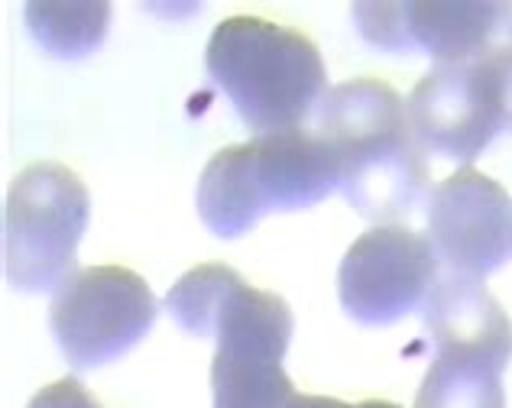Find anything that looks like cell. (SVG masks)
<instances>
[{"label": "cell", "mask_w": 512, "mask_h": 408, "mask_svg": "<svg viewBox=\"0 0 512 408\" xmlns=\"http://www.w3.org/2000/svg\"><path fill=\"white\" fill-rule=\"evenodd\" d=\"M438 276V256L428 237L402 224H376L344 253L338 295L357 324L386 328L422 308Z\"/></svg>", "instance_id": "ba28073f"}, {"label": "cell", "mask_w": 512, "mask_h": 408, "mask_svg": "<svg viewBox=\"0 0 512 408\" xmlns=\"http://www.w3.org/2000/svg\"><path fill=\"white\" fill-rule=\"evenodd\" d=\"M490 59L496 65L503 81V94H506V104H509V133H512V43H496L490 49Z\"/></svg>", "instance_id": "e0dca14e"}, {"label": "cell", "mask_w": 512, "mask_h": 408, "mask_svg": "<svg viewBox=\"0 0 512 408\" xmlns=\"http://www.w3.org/2000/svg\"><path fill=\"white\" fill-rule=\"evenodd\" d=\"M406 36L438 65L474 62L503 33V4H402Z\"/></svg>", "instance_id": "8fae6325"}, {"label": "cell", "mask_w": 512, "mask_h": 408, "mask_svg": "<svg viewBox=\"0 0 512 408\" xmlns=\"http://www.w3.org/2000/svg\"><path fill=\"white\" fill-rule=\"evenodd\" d=\"M88 214V188L69 166H26L4 204V276L13 289L49 292L75 276Z\"/></svg>", "instance_id": "277c9868"}, {"label": "cell", "mask_w": 512, "mask_h": 408, "mask_svg": "<svg viewBox=\"0 0 512 408\" xmlns=\"http://www.w3.org/2000/svg\"><path fill=\"white\" fill-rule=\"evenodd\" d=\"M159 302L140 272L88 266L65 279L49 305V328L75 370L124 357L150 334Z\"/></svg>", "instance_id": "5b68a950"}, {"label": "cell", "mask_w": 512, "mask_h": 408, "mask_svg": "<svg viewBox=\"0 0 512 408\" xmlns=\"http://www.w3.org/2000/svg\"><path fill=\"white\" fill-rule=\"evenodd\" d=\"M205 68L256 136L302 130L315 104L331 94L325 59L312 39L244 13L214 26Z\"/></svg>", "instance_id": "7a4b0ae2"}, {"label": "cell", "mask_w": 512, "mask_h": 408, "mask_svg": "<svg viewBox=\"0 0 512 408\" xmlns=\"http://www.w3.org/2000/svg\"><path fill=\"white\" fill-rule=\"evenodd\" d=\"M318 133L341 166V192L367 221L396 224L428 198V159L399 91L376 78L331 88Z\"/></svg>", "instance_id": "6da1fadb"}, {"label": "cell", "mask_w": 512, "mask_h": 408, "mask_svg": "<svg viewBox=\"0 0 512 408\" xmlns=\"http://www.w3.org/2000/svg\"><path fill=\"white\" fill-rule=\"evenodd\" d=\"M166 311L192 337H214V350L282 360L295 318L286 298L253 289L224 263H201L169 289Z\"/></svg>", "instance_id": "8992f818"}, {"label": "cell", "mask_w": 512, "mask_h": 408, "mask_svg": "<svg viewBox=\"0 0 512 408\" xmlns=\"http://www.w3.org/2000/svg\"><path fill=\"white\" fill-rule=\"evenodd\" d=\"M350 17H354V26L373 49L412 52L402 4H354L350 7Z\"/></svg>", "instance_id": "9a60e30c"}, {"label": "cell", "mask_w": 512, "mask_h": 408, "mask_svg": "<svg viewBox=\"0 0 512 408\" xmlns=\"http://www.w3.org/2000/svg\"><path fill=\"white\" fill-rule=\"evenodd\" d=\"M428 243L451 272L483 279L512 260V198L477 169H457L428 192Z\"/></svg>", "instance_id": "9c48e42d"}, {"label": "cell", "mask_w": 512, "mask_h": 408, "mask_svg": "<svg viewBox=\"0 0 512 408\" xmlns=\"http://www.w3.org/2000/svg\"><path fill=\"white\" fill-rule=\"evenodd\" d=\"M341 188L334 149L315 130L256 136L218 149L198 179V217L214 237L234 240L269 211H302Z\"/></svg>", "instance_id": "3957f363"}, {"label": "cell", "mask_w": 512, "mask_h": 408, "mask_svg": "<svg viewBox=\"0 0 512 408\" xmlns=\"http://www.w3.org/2000/svg\"><path fill=\"white\" fill-rule=\"evenodd\" d=\"M425 328L438 357L503 373L512 360V321L493 292L464 272H441L425 298Z\"/></svg>", "instance_id": "30bf717a"}, {"label": "cell", "mask_w": 512, "mask_h": 408, "mask_svg": "<svg viewBox=\"0 0 512 408\" xmlns=\"http://www.w3.org/2000/svg\"><path fill=\"white\" fill-rule=\"evenodd\" d=\"M415 408H506L503 373L438 357L422 379Z\"/></svg>", "instance_id": "5bb4252c"}, {"label": "cell", "mask_w": 512, "mask_h": 408, "mask_svg": "<svg viewBox=\"0 0 512 408\" xmlns=\"http://www.w3.org/2000/svg\"><path fill=\"white\" fill-rule=\"evenodd\" d=\"M26 30L56 59L98 52L111 33V4H26Z\"/></svg>", "instance_id": "4fadbf2b"}, {"label": "cell", "mask_w": 512, "mask_h": 408, "mask_svg": "<svg viewBox=\"0 0 512 408\" xmlns=\"http://www.w3.org/2000/svg\"><path fill=\"white\" fill-rule=\"evenodd\" d=\"M490 49L474 62L435 65L412 88L406 114L425 153L474 162L503 130L509 133V104Z\"/></svg>", "instance_id": "52a82bcc"}, {"label": "cell", "mask_w": 512, "mask_h": 408, "mask_svg": "<svg viewBox=\"0 0 512 408\" xmlns=\"http://www.w3.org/2000/svg\"><path fill=\"white\" fill-rule=\"evenodd\" d=\"M214 408H289L299 396L282 360L240 357V353L214 350L211 360Z\"/></svg>", "instance_id": "7c38bea8"}, {"label": "cell", "mask_w": 512, "mask_h": 408, "mask_svg": "<svg viewBox=\"0 0 512 408\" xmlns=\"http://www.w3.org/2000/svg\"><path fill=\"white\" fill-rule=\"evenodd\" d=\"M302 408H402V405H393V402H341V399H328V396H302Z\"/></svg>", "instance_id": "ac0fdd59"}, {"label": "cell", "mask_w": 512, "mask_h": 408, "mask_svg": "<svg viewBox=\"0 0 512 408\" xmlns=\"http://www.w3.org/2000/svg\"><path fill=\"white\" fill-rule=\"evenodd\" d=\"M289 408H302V396H295V399L289 402Z\"/></svg>", "instance_id": "ffe728a7"}, {"label": "cell", "mask_w": 512, "mask_h": 408, "mask_svg": "<svg viewBox=\"0 0 512 408\" xmlns=\"http://www.w3.org/2000/svg\"><path fill=\"white\" fill-rule=\"evenodd\" d=\"M26 408H101L88 396V389L78 383V379H56L46 389H39L36 396L30 399Z\"/></svg>", "instance_id": "2e32d148"}, {"label": "cell", "mask_w": 512, "mask_h": 408, "mask_svg": "<svg viewBox=\"0 0 512 408\" xmlns=\"http://www.w3.org/2000/svg\"><path fill=\"white\" fill-rule=\"evenodd\" d=\"M503 33L509 36V43H512V4H503Z\"/></svg>", "instance_id": "d6986e66"}]
</instances>
